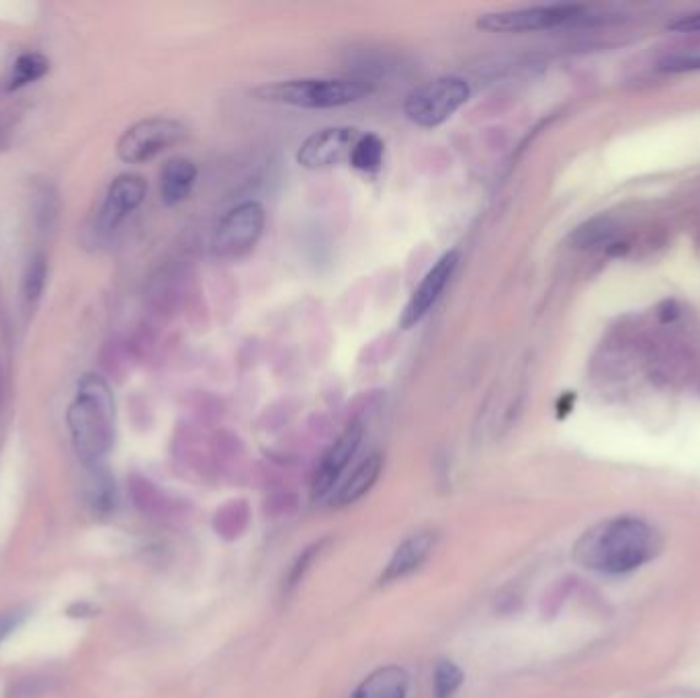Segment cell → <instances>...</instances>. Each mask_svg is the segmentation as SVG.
I'll return each mask as SVG.
<instances>
[{
	"label": "cell",
	"instance_id": "obj_8",
	"mask_svg": "<svg viewBox=\"0 0 700 698\" xmlns=\"http://www.w3.org/2000/svg\"><path fill=\"white\" fill-rule=\"evenodd\" d=\"M361 132L355 127L334 125L324 127L320 132H314L303 140L295 158L301 168L308 170H324L332 168L350 158Z\"/></svg>",
	"mask_w": 700,
	"mask_h": 698
},
{
	"label": "cell",
	"instance_id": "obj_14",
	"mask_svg": "<svg viewBox=\"0 0 700 698\" xmlns=\"http://www.w3.org/2000/svg\"><path fill=\"white\" fill-rule=\"evenodd\" d=\"M410 676L400 666H385L371 672L348 698H408Z\"/></svg>",
	"mask_w": 700,
	"mask_h": 698
},
{
	"label": "cell",
	"instance_id": "obj_16",
	"mask_svg": "<svg viewBox=\"0 0 700 698\" xmlns=\"http://www.w3.org/2000/svg\"><path fill=\"white\" fill-rule=\"evenodd\" d=\"M86 502L95 514L107 516L117 506V490L115 479L109 471L99 463L89 467V479H86Z\"/></svg>",
	"mask_w": 700,
	"mask_h": 698
},
{
	"label": "cell",
	"instance_id": "obj_25",
	"mask_svg": "<svg viewBox=\"0 0 700 698\" xmlns=\"http://www.w3.org/2000/svg\"><path fill=\"white\" fill-rule=\"evenodd\" d=\"M31 615L29 606L17 604L0 613V645H3Z\"/></svg>",
	"mask_w": 700,
	"mask_h": 698
},
{
	"label": "cell",
	"instance_id": "obj_26",
	"mask_svg": "<svg viewBox=\"0 0 700 698\" xmlns=\"http://www.w3.org/2000/svg\"><path fill=\"white\" fill-rule=\"evenodd\" d=\"M672 29H676V31H700V13L680 19L678 23L672 25Z\"/></svg>",
	"mask_w": 700,
	"mask_h": 698
},
{
	"label": "cell",
	"instance_id": "obj_3",
	"mask_svg": "<svg viewBox=\"0 0 700 698\" xmlns=\"http://www.w3.org/2000/svg\"><path fill=\"white\" fill-rule=\"evenodd\" d=\"M373 93V84L357 78H295L262 84L252 95L262 103L295 109H338L359 103Z\"/></svg>",
	"mask_w": 700,
	"mask_h": 698
},
{
	"label": "cell",
	"instance_id": "obj_4",
	"mask_svg": "<svg viewBox=\"0 0 700 698\" xmlns=\"http://www.w3.org/2000/svg\"><path fill=\"white\" fill-rule=\"evenodd\" d=\"M471 97L467 80L459 76H439L408 93L404 115L418 127L432 129L447 123Z\"/></svg>",
	"mask_w": 700,
	"mask_h": 698
},
{
	"label": "cell",
	"instance_id": "obj_2",
	"mask_svg": "<svg viewBox=\"0 0 700 698\" xmlns=\"http://www.w3.org/2000/svg\"><path fill=\"white\" fill-rule=\"evenodd\" d=\"M66 418L82 463L99 465L115 441V398L109 383L99 375H84Z\"/></svg>",
	"mask_w": 700,
	"mask_h": 698
},
{
	"label": "cell",
	"instance_id": "obj_20",
	"mask_svg": "<svg viewBox=\"0 0 700 698\" xmlns=\"http://www.w3.org/2000/svg\"><path fill=\"white\" fill-rule=\"evenodd\" d=\"M326 545H328V539H320V541H316V543L305 547V549L295 557V561L291 563L289 572H287V576H285V582H283V592H285V594H291V592L297 590V586L303 582V578L308 576V572L312 570V565L316 563V559L324 553Z\"/></svg>",
	"mask_w": 700,
	"mask_h": 698
},
{
	"label": "cell",
	"instance_id": "obj_18",
	"mask_svg": "<svg viewBox=\"0 0 700 698\" xmlns=\"http://www.w3.org/2000/svg\"><path fill=\"white\" fill-rule=\"evenodd\" d=\"M250 522V508L244 500H234L215 512L213 527L215 533L226 541H234L244 535Z\"/></svg>",
	"mask_w": 700,
	"mask_h": 698
},
{
	"label": "cell",
	"instance_id": "obj_23",
	"mask_svg": "<svg viewBox=\"0 0 700 698\" xmlns=\"http://www.w3.org/2000/svg\"><path fill=\"white\" fill-rule=\"evenodd\" d=\"M50 70V60L41 54H23L15 62L13 68V78H11V89H19L29 82L39 80L43 74Z\"/></svg>",
	"mask_w": 700,
	"mask_h": 698
},
{
	"label": "cell",
	"instance_id": "obj_7",
	"mask_svg": "<svg viewBox=\"0 0 700 698\" xmlns=\"http://www.w3.org/2000/svg\"><path fill=\"white\" fill-rule=\"evenodd\" d=\"M580 7L551 5V7H529L479 15L477 29L490 33H529L559 27L567 21L580 17Z\"/></svg>",
	"mask_w": 700,
	"mask_h": 698
},
{
	"label": "cell",
	"instance_id": "obj_11",
	"mask_svg": "<svg viewBox=\"0 0 700 698\" xmlns=\"http://www.w3.org/2000/svg\"><path fill=\"white\" fill-rule=\"evenodd\" d=\"M148 195V183L140 174H121L117 177L103 201L99 224L105 232L115 230L127 215L134 213Z\"/></svg>",
	"mask_w": 700,
	"mask_h": 698
},
{
	"label": "cell",
	"instance_id": "obj_9",
	"mask_svg": "<svg viewBox=\"0 0 700 698\" xmlns=\"http://www.w3.org/2000/svg\"><path fill=\"white\" fill-rule=\"evenodd\" d=\"M459 260H461V254L457 250H449L439 260H436L432 269L422 277V281L412 291L406 308L400 316V326L404 330L414 328L416 324H420L428 316V312L434 308L436 301L441 299L447 285L451 283V279L459 267Z\"/></svg>",
	"mask_w": 700,
	"mask_h": 698
},
{
	"label": "cell",
	"instance_id": "obj_6",
	"mask_svg": "<svg viewBox=\"0 0 700 698\" xmlns=\"http://www.w3.org/2000/svg\"><path fill=\"white\" fill-rule=\"evenodd\" d=\"M267 213L258 201H244L232 207L215 226L211 250L220 258H240L248 254L262 238Z\"/></svg>",
	"mask_w": 700,
	"mask_h": 698
},
{
	"label": "cell",
	"instance_id": "obj_12",
	"mask_svg": "<svg viewBox=\"0 0 700 698\" xmlns=\"http://www.w3.org/2000/svg\"><path fill=\"white\" fill-rule=\"evenodd\" d=\"M432 547H434V535L428 531L408 537L396 551H393L379 582L391 584L410 576L428 559Z\"/></svg>",
	"mask_w": 700,
	"mask_h": 698
},
{
	"label": "cell",
	"instance_id": "obj_10",
	"mask_svg": "<svg viewBox=\"0 0 700 698\" xmlns=\"http://www.w3.org/2000/svg\"><path fill=\"white\" fill-rule=\"evenodd\" d=\"M363 436H365V426L359 420H355V422H350L340 432L338 439L328 447V451L324 453V457L314 473L312 496L316 500L328 496L334 490L340 475L344 473L348 463L353 461V457L357 455V451L363 443Z\"/></svg>",
	"mask_w": 700,
	"mask_h": 698
},
{
	"label": "cell",
	"instance_id": "obj_5",
	"mask_svg": "<svg viewBox=\"0 0 700 698\" xmlns=\"http://www.w3.org/2000/svg\"><path fill=\"white\" fill-rule=\"evenodd\" d=\"M187 127L170 117H148L127 127L117 142V156L127 164H142L181 144Z\"/></svg>",
	"mask_w": 700,
	"mask_h": 698
},
{
	"label": "cell",
	"instance_id": "obj_15",
	"mask_svg": "<svg viewBox=\"0 0 700 698\" xmlns=\"http://www.w3.org/2000/svg\"><path fill=\"white\" fill-rule=\"evenodd\" d=\"M381 469H383V457L379 453H373L367 459H363L355 467V471L344 479V484H340V488L336 490L332 498V506L340 508L361 500L377 484Z\"/></svg>",
	"mask_w": 700,
	"mask_h": 698
},
{
	"label": "cell",
	"instance_id": "obj_13",
	"mask_svg": "<svg viewBox=\"0 0 700 698\" xmlns=\"http://www.w3.org/2000/svg\"><path fill=\"white\" fill-rule=\"evenodd\" d=\"M197 183V166L193 160L170 158L160 170V199L166 207L181 205Z\"/></svg>",
	"mask_w": 700,
	"mask_h": 698
},
{
	"label": "cell",
	"instance_id": "obj_22",
	"mask_svg": "<svg viewBox=\"0 0 700 698\" xmlns=\"http://www.w3.org/2000/svg\"><path fill=\"white\" fill-rule=\"evenodd\" d=\"M52 690L54 678L46 674H29L11 682L5 698H48Z\"/></svg>",
	"mask_w": 700,
	"mask_h": 698
},
{
	"label": "cell",
	"instance_id": "obj_19",
	"mask_svg": "<svg viewBox=\"0 0 700 698\" xmlns=\"http://www.w3.org/2000/svg\"><path fill=\"white\" fill-rule=\"evenodd\" d=\"M385 144L375 134H361L353 152H350V166L361 172H377L383 164Z\"/></svg>",
	"mask_w": 700,
	"mask_h": 698
},
{
	"label": "cell",
	"instance_id": "obj_21",
	"mask_svg": "<svg viewBox=\"0 0 700 698\" xmlns=\"http://www.w3.org/2000/svg\"><path fill=\"white\" fill-rule=\"evenodd\" d=\"M46 279H48V260L41 252H35L27 260L25 275H23V295L27 303H35L41 297L43 287H46Z\"/></svg>",
	"mask_w": 700,
	"mask_h": 698
},
{
	"label": "cell",
	"instance_id": "obj_24",
	"mask_svg": "<svg viewBox=\"0 0 700 698\" xmlns=\"http://www.w3.org/2000/svg\"><path fill=\"white\" fill-rule=\"evenodd\" d=\"M465 676L461 668L451 660H441L434 668V698H453V694L461 688Z\"/></svg>",
	"mask_w": 700,
	"mask_h": 698
},
{
	"label": "cell",
	"instance_id": "obj_1",
	"mask_svg": "<svg viewBox=\"0 0 700 698\" xmlns=\"http://www.w3.org/2000/svg\"><path fill=\"white\" fill-rule=\"evenodd\" d=\"M653 531L647 522L619 516L590 529L576 545V559L602 574H625L637 570L653 555Z\"/></svg>",
	"mask_w": 700,
	"mask_h": 698
},
{
	"label": "cell",
	"instance_id": "obj_17",
	"mask_svg": "<svg viewBox=\"0 0 700 698\" xmlns=\"http://www.w3.org/2000/svg\"><path fill=\"white\" fill-rule=\"evenodd\" d=\"M129 494H131V500H134L136 508L150 518H166V516L177 512L172 500L168 496H164L156 486H152L148 479H142V477L131 479Z\"/></svg>",
	"mask_w": 700,
	"mask_h": 698
}]
</instances>
